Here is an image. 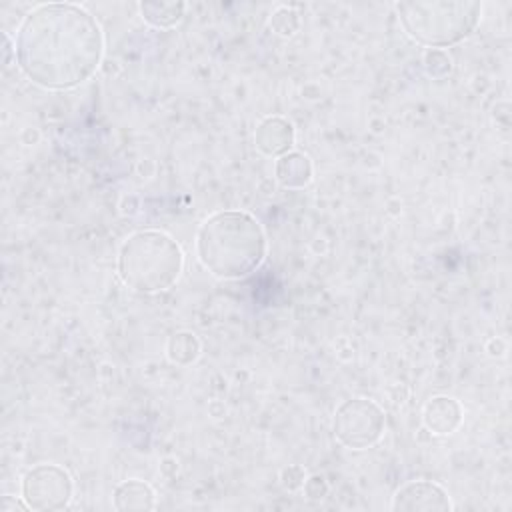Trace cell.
Returning <instances> with one entry per match:
<instances>
[{"mask_svg":"<svg viewBox=\"0 0 512 512\" xmlns=\"http://www.w3.org/2000/svg\"><path fill=\"white\" fill-rule=\"evenodd\" d=\"M266 234L256 216L244 210H222L208 216L196 234L200 264L220 280H240L266 258Z\"/></svg>","mask_w":512,"mask_h":512,"instance_id":"2","label":"cell"},{"mask_svg":"<svg viewBox=\"0 0 512 512\" xmlns=\"http://www.w3.org/2000/svg\"><path fill=\"white\" fill-rule=\"evenodd\" d=\"M270 26L280 36H292L300 28V14L294 8L280 6L270 16Z\"/></svg>","mask_w":512,"mask_h":512,"instance_id":"14","label":"cell"},{"mask_svg":"<svg viewBox=\"0 0 512 512\" xmlns=\"http://www.w3.org/2000/svg\"><path fill=\"white\" fill-rule=\"evenodd\" d=\"M114 508L120 512H132V510H154L156 508V492L154 488L144 480H124L120 482L112 492Z\"/></svg>","mask_w":512,"mask_h":512,"instance_id":"11","label":"cell"},{"mask_svg":"<svg viewBox=\"0 0 512 512\" xmlns=\"http://www.w3.org/2000/svg\"><path fill=\"white\" fill-rule=\"evenodd\" d=\"M184 268L180 244L162 230H138L130 234L118 252L120 280L142 294L172 288Z\"/></svg>","mask_w":512,"mask_h":512,"instance_id":"3","label":"cell"},{"mask_svg":"<svg viewBox=\"0 0 512 512\" xmlns=\"http://www.w3.org/2000/svg\"><path fill=\"white\" fill-rule=\"evenodd\" d=\"M404 32L428 48H448L468 38L478 26L482 4L472 0L396 2Z\"/></svg>","mask_w":512,"mask_h":512,"instance_id":"4","label":"cell"},{"mask_svg":"<svg viewBox=\"0 0 512 512\" xmlns=\"http://www.w3.org/2000/svg\"><path fill=\"white\" fill-rule=\"evenodd\" d=\"M394 512H450L448 492L432 480H410L402 484L390 502Z\"/></svg>","mask_w":512,"mask_h":512,"instance_id":"7","label":"cell"},{"mask_svg":"<svg viewBox=\"0 0 512 512\" xmlns=\"http://www.w3.org/2000/svg\"><path fill=\"white\" fill-rule=\"evenodd\" d=\"M30 510L28 504L22 500H18L16 496H2L0 500V512H26Z\"/></svg>","mask_w":512,"mask_h":512,"instance_id":"18","label":"cell"},{"mask_svg":"<svg viewBox=\"0 0 512 512\" xmlns=\"http://www.w3.org/2000/svg\"><path fill=\"white\" fill-rule=\"evenodd\" d=\"M464 418V410L460 402L452 396H432L422 408V424L428 432L436 436L454 434Z\"/></svg>","mask_w":512,"mask_h":512,"instance_id":"9","label":"cell"},{"mask_svg":"<svg viewBox=\"0 0 512 512\" xmlns=\"http://www.w3.org/2000/svg\"><path fill=\"white\" fill-rule=\"evenodd\" d=\"M386 428L384 410L370 398H348L344 400L332 420L334 438L350 450H366L374 446Z\"/></svg>","mask_w":512,"mask_h":512,"instance_id":"5","label":"cell"},{"mask_svg":"<svg viewBox=\"0 0 512 512\" xmlns=\"http://www.w3.org/2000/svg\"><path fill=\"white\" fill-rule=\"evenodd\" d=\"M200 350H202L200 340L196 338L194 332H188V330L172 334L166 344L168 360L178 366H188V364L196 362L200 356Z\"/></svg>","mask_w":512,"mask_h":512,"instance_id":"13","label":"cell"},{"mask_svg":"<svg viewBox=\"0 0 512 512\" xmlns=\"http://www.w3.org/2000/svg\"><path fill=\"white\" fill-rule=\"evenodd\" d=\"M104 34L96 18L70 2L40 4L24 16L14 38L20 72L46 90H70L100 66Z\"/></svg>","mask_w":512,"mask_h":512,"instance_id":"1","label":"cell"},{"mask_svg":"<svg viewBox=\"0 0 512 512\" xmlns=\"http://www.w3.org/2000/svg\"><path fill=\"white\" fill-rule=\"evenodd\" d=\"M74 494V482L68 470L58 464L32 466L22 478V496L30 510H64Z\"/></svg>","mask_w":512,"mask_h":512,"instance_id":"6","label":"cell"},{"mask_svg":"<svg viewBox=\"0 0 512 512\" xmlns=\"http://www.w3.org/2000/svg\"><path fill=\"white\" fill-rule=\"evenodd\" d=\"M296 130L290 120L282 116H266L258 122L254 130V146L260 154L278 158L294 146Z\"/></svg>","mask_w":512,"mask_h":512,"instance_id":"8","label":"cell"},{"mask_svg":"<svg viewBox=\"0 0 512 512\" xmlns=\"http://www.w3.org/2000/svg\"><path fill=\"white\" fill-rule=\"evenodd\" d=\"M304 480H306V472L302 470V466L298 464H290L286 468H282L280 472V482L286 490H298L304 486Z\"/></svg>","mask_w":512,"mask_h":512,"instance_id":"16","label":"cell"},{"mask_svg":"<svg viewBox=\"0 0 512 512\" xmlns=\"http://www.w3.org/2000/svg\"><path fill=\"white\" fill-rule=\"evenodd\" d=\"M424 70L432 78H444L452 70V58L446 50L440 48H428L424 52Z\"/></svg>","mask_w":512,"mask_h":512,"instance_id":"15","label":"cell"},{"mask_svg":"<svg viewBox=\"0 0 512 512\" xmlns=\"http://www.w3.org/2000/svg\"><path fill=\"white\" fill-rule=\"evenodd\" d=\"M314 174L312 162L304 152L290 150L276 158L274 162V178L282 188L298 190L310 184Z\"/></svg>","mask_w":512,"mask_h":512,"instance_id":"10","label":"cell"},{"mask_svg":"<svg viewBox=\"0 0 512 512\" xmlns=\"http://www.w3.org/2000/svg\"><path fill=\"white\" fill-rule=\"evenodd\" d=\"M142 20H146L154 28H172L184 18L186 4L184 2H140L138 4Z\"/></svg>","mask_w":512,"mask_h":512,"instance_id":"12","label":"cell"},{"mask_svg":"<svg viewBox=\"0 0 512 512\" xmlns=\"http://www.w3.org/2000/svg\"><path fill=\"white\" fill-rule=\"evenodd\" d=\"M302 490H304L308 500H322L328 494V482L324 480V476L314 474V476H308L304 480Z\"/></svg>","mask_w":512,"mask_h":512,"instance_id":"17","label":"cell"}]
</instances>
